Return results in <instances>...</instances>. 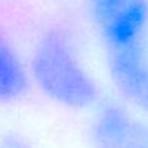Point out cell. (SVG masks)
I'll return each mask as SVG.
<instances>
[{
	"instance_id": "8992f818",
	"label": "cell",
	"mask_w": 148,
	"mask_h": 148,
	"mask_svg": "<svg viewBox=\"0 0 148 148\" xmlns=\"http://www.w3.org/2000/svg\"><path fill=\"white\" fill-rule=\"evenodd\" d=\"M129 2L131 0H87V9L97 28Z\"/></svg>"
},
{
	"instance_id": "7a4b0ae2",
	"label": "cell",
	"mask_w": 148,
	"mask_h": 148,
	"mask_svg": "<svg viewBox=\"0 0 148 148\" xmlns=\"http://www.w3.org/2000/svg\"><path fill=\"white\" fill-rule=\"evenodd\" d=\"M89 138L95 148H148V118L119 102L93 109Z\"/></svg>"
},
{
	"instance_id": "52a82bcc",
	"label": "cell",
	"mask_w": 148,
	"mask_h": 148,
	"mask_svg": "<svg viewBox=\"0 0 148 148\" xmlns=\"http://www.w3.org/2000/svg\"><path fill=\"white\" fill-rule=\"evenodd\" d=\"M0 148H32V147L21 135L6 134L0 139Z\"/></svg>"
},
{
	"instance_id": "3957f363",
	"label": "cell",
	"mask_w": 148,
	"mask_h": 148,
	"mask_svg": "<svg viewBox=\"0 0 148 148\" xmlns=\"http://www.w3.org/2000/svg\"><path fill=\"white\" fill-rule=\"evenodd\" d=\"M109 77L132 110L148 118V49L147 44L109 52Z\"/></svg>"
},
{
	"instance_id": "5b68a950",
	"label": "cell",
	"mask_w": 148,
	"mask_h": 148,
	"mask_svg": "<svg viewBox=\"0 0 148 148\" xmlns=\"http://www.w3.org/2000/svg\"><path fill=\"white\" fill-rule=\"evenodd\" d=\"M31 79L28 62L16 48L0 34V103L21 99L29 89Z\"/></svg>"
},
{
	"instance_id": "6da1fadb",
	"label": "cell",
	"mask_w": 148,
	"mask_h": 148,
	"mask_svg": "<svg viewBox=\"0 0 148 148\" xmlns=\"http://www.w3.org/2000/svg\"><path fill=\"white\" fill-rule=\"evenodd\" d=\"M28 71L35 87L60 106L86 110L102 102L96 79L64 29L52 28L41 35L32 49Z\"/></svg>"
},
{
	"instance_id": "277c9868",
	"label": "cell",
	"mask_w": 148,
	"mask_h": 148,
	"mask_svg": "<svg viewBox=\"0 0 148 148\" xmlns=\"http://www.w3.org/2000/svg\"><path fill=\"white\" fill-rule=\"evenodd\" d=\"M108 52L147 44L148 0H131L97 26Z\"/></svg>"
}]
</instances>
